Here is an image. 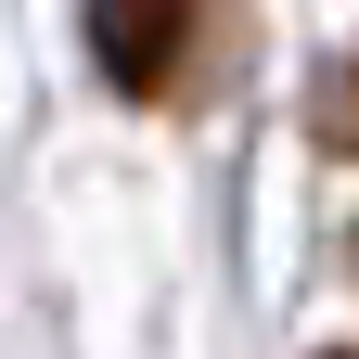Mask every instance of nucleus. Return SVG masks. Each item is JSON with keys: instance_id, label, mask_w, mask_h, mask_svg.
<instances>
[{"instance_id": "obj_1", "label": "nucleus", "mask_w": 359, "mask_h": 359, "mask_svg": "<svg viewBox=\"0 0 359 359\" xmlns=\"http://www.w3.org/2000/svg\"><path fill=\"white\" fill-rule=\"evenodd\" d=\"M90 52H103L116 90H154L180 77V52H193V0H90Z\"/></svg>"}]
</instances>
